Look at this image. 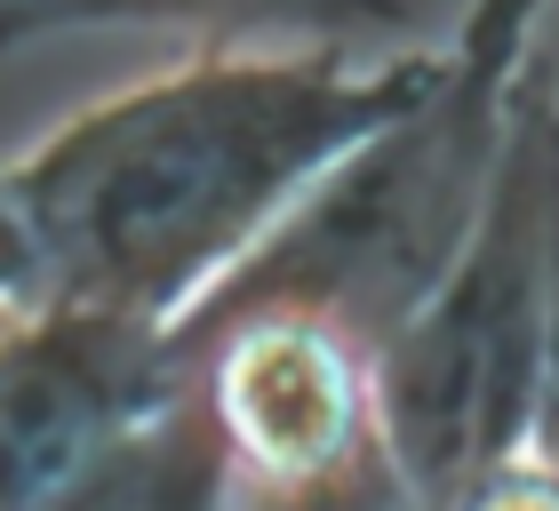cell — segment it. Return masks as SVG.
<instances>
[{
  "mask_svg": "<svg viewBox=\"0 0 559 511\" xmlns=\"http://www.w3.org/2000/svg\"><path fill=\"white\" fill-rule=\"evenodd\" d=\"M448 48H200L0 168V320L176 336L344 152L416 112Z\"/></svg>",
  "mask_w": 559,
  "mask_h": 511,
  "instance_id": "6da1fadb",
  "label": "cell"
},
{
  "mask_svg": "<svg viewBox=\"0 0 559 511\" xmlns=\"http://www.w3.org/2000/svg\"><path fill=\"white\" fill-rule=\"evenodd\" d=\"M520 81L527 72L479 81L448 57V81L416 112L376 128L360 152H344L185 328L312 320L360 360H376L464 255L512 144Z\"/></svg>",
  "mask_w": 559,
  "mask_h": 511,
  "instance_id": "7a4b0ae2",
  "label": "cell"
},
{
  "mask_svg": "<svg viewBox=\"0 0 559 511\" xmlns=\"http://www.w3.org/2000/svg\"><path fill=\"white\" fill-rule=\"evenodd\" d=\"M544 144L551 81L527 64L512 144L464 255L368 360L376 440L424 511H472L536 448L544 376Z\"/></svg>",
  "mask_w": 559,
  "mask_h": 511,
  "instance_id": "3957f363",
  "label": "cell"
},
{
  "mask_svg": "<svg viewBox=\"0 0 559 511\" xmlns=\"http://www.w3.org/2000/svg\"><path fill=\"white\" fill-rule=\"evenodd\" d=\"M185 376L144 328L0 320V511H81Z\"/></svg>",
  "mask_w": 559,
  "mask_h": 511,
  "instance_id": "277c9868",
  "label": "cell"
},
{
  "mask_svg": "<svg viewBox=\"0 0 559 511\" xmlns=\"http://www.w3.org/2000/svg\"><path fill=\"white\" fill-rule=\"evenodd\" d=\"M168 344L192 368V392L224 440L233 488L304 479L376 440L368 360L312 320H216L176 328Z\"/></svg>",
  "mask_w": 559,
  "mask_h": 511,
  "instance_id": "5b68a950",
  "label": "cell"
},
{
  "mask_svg": "<svg viewBox=\"0 0 559 511\" xmlns=\"http://www.w3.org/2000/svg\"><path fill=\"white\" fill-rule=\"evenodd\" d=\"M192 33L209 48H408V0H0V57L57 33Z\"/></svg>",
  "mask_w": 559,
  "mask_h": 511,
  "instance_id": "8992f818",
  "label": "cell"
},
{
  "mask_svg": "<svg viewBox=\"0 0 559 511\" xmlns=\"http://www.w3.org/2000/svg\"><path fill=\"white\" fill-rule=\"evenodd\" d=\"M81 511H233V464H224V440L192 392V376L120 448V464L96 479V496Z\"/></svg>",
  "mask_w": 559,
  "mask_h": 511,
  "instance_id": "52a82bcc",
  "label": "cell"
},
{
  "mask_svg": "<svg viewBox=\"0 0 559 511\" xmlns=\"http://www.w3.org/2000/svg\"><path fill=\"white\" fill-rule=\"evenodd\" d=\"M233 511H424V496L400 479L384 440L336 455V464L304 472V479H272V488H233Z\"/></svg>",
  "mask_w": 559,
  "mask_h": 511,
  "instance_id": "ba28073f",
  "label": "cell"
},
{
  "mask_svg": "<svg viewBox=\"0 0 559 511\" xmlns=\"http://www.w3.org/2000/svg\"><path fill=\"white\" fill-rule=\"evenodd\" d=\"M527 464L559 479V96H551V144H544V376H536Z\"/></svg>",
  "mask_w": 559,
  "mask_h": 511,
  "instance_id": "9c48e42d",
  "label": "cell"
},
{
  "mask_svg": "<svg viewBox=\"0 0 559 511\" xmlns=\"http://www.w3.org/2000/svg\"><path fill=\"white\" fill-rule=\"evenodd\" d=\"M536 16H544V0H472L464 24H455V40H448V57L464 72H479V81H512V72L536 64L527 57Z\"/></svg>",
  "mask_w": 559,
  "mask_h": 511,
  "instance_id": "30bf717a",
  "label": "cell"
},
{
  "mask_svg": "<svg viewBox=\"0 0 559 511\" xmlns=\"http://www.w3.org/2000/svg\"><path fill=\"white\" fill-rule=\"evenodd\" d=\"M472 511H559V479L527 464V472H512V479H503L496 496H479Z\"/></svg>",
  "mask_w": 559,
  "mask_h": 511,
  "instance_id": "8fae6325",
  "label": "cell"
}]
</instances>
